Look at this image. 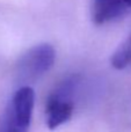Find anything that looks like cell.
<instances>
[{"label":"cell","instance_id":"obj_3","mask_svg":"<svg viewBox=\"0 0 131 132\" xmlns=\"http://www.w3.org/2000/svg\"><path fill=\"white\" fill-rule=\"evenodd\" d=\"M56 52L52 45L42 43L26 51L16 65L19 80L31 82L44 75L55 63Z\"/></svg>","mask_w":131,"mask_h":132},{"label":"cell","instance_id":"obj_5","mask_svg":"<svg viewBox=\"0 0 131 132\" xmlns=\"http://www.w3.org/2000/svg\"><path fill=\"white\" fill-rule=\"evenodd\" d=\"M110 60L113 67L117 70H122L131 65V35L118 46Z\"/></svg>","mask_w":131,"mask_h":132},{"label":"cell","instance_id":"obj_1","mask_svg":"<svg viewBox=\"0 0 131 132\" xmlns=\"http://www.w3.org/2000/svg\"><path fill=\"white\" fill-rule=\"evenodd\" d=\"M81 78L73 74L64 79L49 95L45 104L46 125L53 130L71 119L74 111V96Z\"/></svg>","mask_w":131,"mask_h":132},{"label":"cell","instance_id":"obj_4","mask_svg":"<svg viewBox=\"0 0 131 132\" xmlns=\"http://www.w3.org/2000/svg\"><path fill=\"white\" fill-rule=\"evenodd\" d=\"M131 11V0H91V18L95 24L115 21Z\"/></svg>","mask_w":131,"mask_h":132},{"label":"cell","instance_id":"obj_2","mask_svg":"<svg viewBox=\"0 0 131 132\" xmlns=\"http://www.w3.org/2000/svg\"><path fill=\"white\" fill-rule=\"evenodd\" d=\"M35 93L23 86L13 94L0 121V132H28L32 117Z\"/></svg>","mask_w":131,"mask_h":132}]
</instances>
